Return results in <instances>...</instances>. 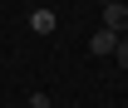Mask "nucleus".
Segmentation results:
<instances>
[{
	"instance_id": "f257e3e1",
	"label": "nucleus",
	"mask_w": 128,
	"mask_h": 108,
	"mask_svg": "<svg viewBox=\"0 0 128 108\" xmlns=\"http://www.w3.org/2000/svg\"><path fill=\"white\" fill-rule=\"evenodd\" d=\"M118 39H123V34L104 25V30H94V34H89V54H98V59H104V54H113V49H118Z\"/></svg>"
},
{
	"instance_id": "f03ea898",
	"label": "nucleus",
	"mask_w": 128,
	"mask_h": 108,
	"mask_svg": "<svg viewBox=\"0 0 128 108\" xmlns=\"http://www.w3.org/2000/svg\"><path fill=\"white\" fill-rule=\"evenodd\" d=\"M104 25H108V30H118V34L128 30V0H123V5H104Z\"/></svg>"
},
{
	"instance_id": "7ed1b4c3",
	"label": "nucleus",
	"mask_w": 128,
	"mask_h": 108,
	"mask_svg": "<svg viewBox=\"0 0 128 108\" xmlns=\"http://www.w3.org/2000/svg\"><path fill=\"white\" fill-rule=\"evenodd\" d=\"M54 25H59V20H54V10H44V5L30 15V30H34V34H54Z\"/></svg>"
},
{
	"instance_id": "20e7f679",
	"label": "nucleus",
	"mask_w": 128,
	"mask_h": 108,
	"mask_svg": "<svg viewBox=\"0 0 128 108\" xmlns=\"http://www.w3.org/2000/svg\"><path fill=\"white\" fill-rule=\"evenodd\" d=\"M113 59H118V69H128V39H118V49H113Z\"/></svg>"
},
{
	"instance_id": "39448f33",
	"label": "nucleus",
	"mask_w": 128,
	"mask_h": 108,
	"mask_svg": "<svg viewBox=\"0 0 128 108\" xmlns=\"http://www.w3.org/2000/svg\"><path fill=\"white\" fill-rule=\"evenodd\" d=\"M30 108H54V103H49V93H34V98H30Z\"/></svg>"
},
{
	"instance_id": "423d86ee",
	"label": "nucleus",
	"mask_w": 128,
	"mask_h": 108,
	"mask_svg": "<svg viewBox=\"0 0 128 108\" xmlns=\"http://www.w3.org/2000/svg\"><path fill=\"white\" fill-rule=\"evenodd\" d=\"M104 5H123V0H104Z\"/></svg>"
}]
</instances>
